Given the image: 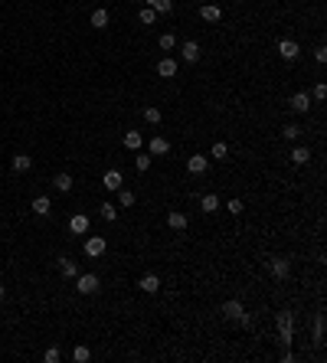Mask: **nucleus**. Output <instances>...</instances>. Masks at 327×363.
Listing matches in <instances>:
<instances>
[{
	"label": "nucleus",
	"instance_id": "obj_1",
	"mask_svg": "<svg viewBox=\"0 0 327 363\" xmlns=\"http://www.w3.org/2000/svg\"><path fill=\"white\" fill-rule=\"evenodd\" d=\"M275 324H278V340H281V347H288V343H291V331H295V314H291V311H278Z\"/></svg>",
	"mask_w": 327,
	"mask_h": 363
},
{
	"label": "nucleus",
	"instance_id": "obj_2",
	"mask_svg": "<svg viewBox=\"0 0 327 363\" xmlns=\"http://www.w3.org/2000/svg\"><path fill=\"white\" fill-rule=\"evenodd\" d=\"M99 288H102V281H99L95 272H85V275L79 272V275H75V291H79V295H95Z\"/></svg>",
	"mask_w": 327,
	"mask_h": 363
},
{
	"label": "nucleus",
	"instance_id": "obj_3",
	"mask_svg": "<svg viewBox=\"0 0 327 363\" xmlns=\"http://www.w3.org/2000/svg\"><path fill=\"white\" fill-rule=\"evenodd\" d=\"M105 249H108V242H105L102 236H88L85 239V255H88V259H102Z\"/></svg>",
	"mask_w": 327,
	"mask_h": 363
},
{
	"label": "nucleus",
	"instance_id": "obj_4",
	"mask_svg": "<svg viewBox=\"0 0 327 363\" xmlns=\"http://www.w3.org/2000/svg\"><path fill=\"white\" fill-rule=\"evenodd\" d=\"M288 105H291V111H295V114H307V111H311V95H307V92H295Z\"/></svg>",
	"mask_w": 327,
	"mask_h": 363
},
{
	"label": "nucleus",
	"instance_id": "obj_5",
	"mask_svg": "<svg viewBox=\"0 0 327 363\" xmlns=\"http://www.w3.org/2000/svg\"><path fill=\"white\" fill-rule=\"evenodd\" d=\"M147 154H151V157H164V154H170V141H167L164 135H154V138H151V144H147Z\"/></svg>",
	"mask_w": 327,
	"mask_h": 363
},
{
	"label": "nucleus",
	"instance_id": "obj_6",
	"mask_svg": "<svg viewBox=\"0 0 327 363\" xmlns=\"http://www.w3.org/2000/svg\"><path fill=\"white\" fill-rule=\"evenodd\" d=\"M298 52H301V46H298L295 40H278V56L285 59V63H291V59H298Z\"/></svg>",
	"mask_w": 327,
	"mask_h": 363
},
{
	"label": "nucleus",
	"instance_id": "obj_7",
	"mask_svg": "<svg viewBox=\"0 0 327 363\" xmlns=\"http://www.w3.org/2000/svg\"><path fill=\"white\" fill-rule=\"evenodd\" d=\"M180 59H183V63H200V43L197 40H187L180 46Z\"/></svg>",
	"mask_w": 327,
	"mask_h": 363
},
{
	"label": "nucleus",
	"instance_id": "obj_8",
	"mask_svg": "<svg viewBox=\"0 0 327 363\" xmlns=\"http://www.w3.org/2000/svg\"><path fill=\"white\" fill-rule=\"evenodd\" d=\"M268 272H272V275H275V278L281 281V278H288V272H291V265H288V259H281V255H275V259H272V262H268Z\"/></svg>",
	"mask_w": 327,
	"mask_h": 363
},
{
	"label": "nucleus",
	"instance_id": "obj_9",
	"mask_svg": "<svg viewBox=\"0 0 327 363\" xmlns=\"http://www.w3.org/2000/svg\"><path fill=\"white\" fill-rule=\"evenodd\" d=\"M138 288H141V291H147V295H157V291H161V278H157L154 272H147V275H141Z\"/></svg>",
	"mask_w": 327,
	"mask_h": 363
},
{
	"label": "nucleus",
	"instance_id": "obj_10",
	"mask_svg": "<svg viewBox=\"0 0 327 363\" xmlns=\"http://www.w3.org/2000/svg\"><path fill=\"white\" fill-rule=\"evenodd\" d=\"M223 314L229 317V321H239V317L245 314V308H242V301H236V298H229L226 304H223Z\"/></svg>",
	"mask_w": 327,
	"mask_h": 363
},
{
	"label": "nucleus",
	"instance_id": "obj_11",
	"mask_svg": "<svg viewBox=\"0 0 327 363\" xmlns=\"http://www.w3.org/2000/svg\"><path fill=\"white\" fill-rule=\"evenodd\" d=\"M187 213H180V209H170V213H167V226L170 229H177V233H183V229H187Z\"/></svg>",
	"mask_w": 327,
	"mask_h": 363
},
{
	"label": "nucleus",
	"instance_id": "obj_12",
	"mask_svg": "<svg viewBox=\"0 0 327 363\" xmlns=\"http://www.w3.org/2000/svg\"><path fill=\"white\" fill-rule=\"evenodd\" d=\"M157 75H161V79H174V75H177V59L164 56L161 63H157Z\"/></svg>",
	"mask_w": 327,
	"mask_h": 363
},
{
	"label": "nucleus",
	"instance_id": "obj_13",
	"mask_svg": "<svg viewBox=\"0 0 327 363\" xmlns=\"http://www.w3.org/2000/svg\"><path fill=\"white\" fill-rule=\"evenodd\" d=\"M102 183H105V190H111V193H118L121 187H125V177H121L118 170H108V174H105V180H102Z\"/></svg>",
	"mask_w": 327,
	"mask_h": 363
},
{
	"label": "nucleus",
	"instance_id": "obj_14",
	"mask_svg": "<svg viewBox=\"0 0 327 363\" xmlns=\"http://www.w3.org/2000/svg\"><path fill=\"white\" fill-rule=\"evenodd\" d=\"M200 16H203L206 23H219V20H223V10H219L216 4H203V7H200Z\"/></svg>",
	"mask_w": 327,
	"mask_h": 363
},
{
	"label": "nucleus",
	"instance_id": "obj_15",
	"mask_svg": "<svg viewBox=\"0 0 327 363\" xmlns=\"http://www.w3.org/2000/svg\"><path fill=\"white\" fill-rule=\"evenodd\" d=\"M206 167H209V157H203V154H193L190 161H187V170L190 174H206Z\"/></svg>",
	"mask_w": 327,
	"mask_h": 363
},
{
	"label": "nucleus",
	"instance_id": "obj_16",
	"mask_svg": "<svg viewBox=\"0 0 327 363\" xmlns=\"http://www.w3.org/2000/svg\"><path fill=\"white\" fill-rule=\"evenodd\" d=\"M69 233H75V236H85V233H88V216L75 213L72 219H69Z\"/></svg>",
	"mask_w": 327,
	"mask_h": 363
},
{
	"label": "nucleus",
	"instance_id": "obj_17",
	"mask_svg": "<svg viewBox=\"0 0 327 363\" xmlns=\"http://www.w3.org/2000/svg\"><path fill=\"white\" fill-rule=\"evenodd\" d=\"M10 167H13L16 174H26V170H30V167H33V157H30V154H13Z\"/></svg>",
	"mask_w": 327,
	"mask_h": 363
},
{
	"label": "nucleus",
	"instance_id": "obj_18",
	"mask_svg": "<svg viewBox=\"0 0 327 363\" xmlns=\"http://www.w3.org/2000/svg\"><path fill=\"white\" fill-rule=\"evenodd\" d=\"M59 272H63V278H75L79 275V265L69 259V255H63V259H59Z\"/></svg>",
	"mask_w": 327,
	"mask_h": 363
},
{
	"label": "nucleus",
	"instance_id": "obj_19",
	"mask_svg": "<svg viewBox=\"0 0 327 363\" xmlns=\"http://www.w3.org/2000/svg\"><path fill=\"white\" fill-rule=\"evenodd\" d=\"M108 23H111V16H108V10H105V7L92 10V26H95V30H105Z\"/></svg>",
	"mask_w": 327,
	"mask_h": 363
},
{
	"label": "nucleus",
	"instance_id": "obj_20",
	"mask_svg": "<svg viewBox=\"0 0 327 363\" xmlns=\"http://www.w3.org/2000/svg\"><path fill=\"white\" fill-rule=\"evenodd\" d=\"M200 206H203V213H216V209H219V197H216V193H203Z\"/></svg>",
	"mask_w": 327,
	"mask_h": 363
},
{
	"label": "nucleus",
	"instance_id": "obj_21",
	"mask_svg": "<svg viewBox=\"0 0 327 363\" xmlns=\"http://www.w3.org/2000/svg\"><path fill=\"white\" fill-rule=\"evenodd\" d=\"M33 213H36V216H49V213H52L49 197H36V200H33Z\"/></svg>",
	"mask_w": 327,
	"mask_h": 363
},
{
	"label": "nucleus",
	"instance_id": "obj_22",
	"mask_svg": "<svg viewBox=\"0 0 327 363\" xmlns=\"http://www.w3.org/2000/svg\"><path fill=\"white\" fill-rule=\"evenodd\" d=\"M52 187H56L59 193H69V190H72V177H69V174H56V177H52Z\"/></svg>",
	"mask_w": 327,
	"mask_h": 363
},
{
	"label": "nucleus",
	"instance_id": "obj_23",
	"mask_svg": "<svg viewBox=\"0 0 327 363\" xmlns=\"http://www.w3.org/2000/svg\"><path fill=\"white\" fill-rule=\"evenodd\" d=\"M154 13H174V0H147Z\"/></svg>",
	"mask_w": 327,
	"mask_h": 363
},
{
	"label": "nucleus",
	"instance_id": "obj_24",
	"mask_svg": "<svg viewBox=\"0 0 327 363\" xmlns=\"http://www.w3.org/2000/svg\"><path fill=\"white\" fill-rule=\"evenodd\" d=\"M141 144H144L141 131H128V135H125V147H128V150H141Z\"/></svg>",
	"mask_w": 327,
	"mask_h": 363
},
{
	"label": "nucleus",
	"instance_id": "obj_25",
	"mask_svg": "<svg viewBox=\"0 0 327 363\" xmlns=\"http://www.w3.org/2000/svg\"><path fill=\"white\" fill-rule=\"evenodd\" d=\"M134 200H138V197H134V190H125V187L118 190V206H121V209L134 206Z\"/></svg>",
	"mask_w": 327,
	"mask_h": 363
},
{
	"label": "nucleus",
	"instance_id": "obj_26",
	"mask_svg": "<svg viewBox=\"0 0 327 363\" xmlns=\"http://www.w3.org/2000/svg\"><path fill=\"white\" fill-rule=\"evenodd\" d=\"M99 213H102V219L114 223V219H118V206H114V203H102V206H99Z\"/></svg>",
	"mask_w": 327,
	"mask_h": 363
},
{
	"label": "nucleus",
	"instance_id": "obj_27",
	"mask_svg": "<svg viewBox=\"0 0 327 363\" xmlns=\"http://www.w3.org/2000/svg\"><path fill=\"white\" fill-rule=\"evenodd\" d=\"M307 161H311V150H307V147H295V150H291V164H307Z\"/></svg>",
	"mask_w": 327,
	"mask_h": 363
},
{
	"label": "nucleus",
	"instance_id": "obj_28",
	"mask_svg": "<svg viewBox=\"0 0 327 363\" xmlns=\"http://www.w3.org/2000/svg\"><path fill=\"white\" fill-rule=\"evenodd\" d=\"M157 43H161V49H164V52L177 49V36H174V33H161V40H157Z\"/></svg>",
	"mask_w": 327,
	"mask_h": 363
},
{
	"label": "nucleus",
	"instance_id": "obj_29",
	"mask_svg": "<svg viewBox=\"0 0 327 363\" xmlns=\"http://www.w3.org/2000/svg\"><path fill=\"white\" fill-rule=\"evenodd\" d=\"M281 138H285V141H298V138H301V128H298V125H285V128H281Z\"/></svg>",
	"mask_w": 327,
	"mask_h": 363
},
{
	"label": "nucleus",
	"instance_id": "obj_30",
	"mask_svg": "<svg viewBox=\"0 0 327 363\" xmlns=\"http://www.w3.org/2000/svg\"><path fill=\"white\" fill-rule=\"evenodd\" d=\"M144 121H147V125H161V108H154V105H151V108H144Z\"/></svg>",
	"mask_w": 327,
	"mask_h": 363
},
{
	"label": "nucleus",
	"instance_id": "obj_31",
	"mask_svg": "<svg viewBox=\"0 0 327 363\" xmlns=\"http://www.w3.org/2000/svg\"><path fill=\"white\" fill-rule=\"evenodd\" d=\"M72 360L75 363H88V360H92V350H88V347H75L72 350Z\"/></svg>",
	"mask_w": 327,
	"mask_h": 363
},
{
	"label": "nucleus",
	"instance_id": "obj_32",
	"mask_svg": "<svg viewBox=\"0 0 327 363\" xmlns=\"http://www.w3.org/2000/svg\"><path fill=\"white\" fill-rule=\"evenodd\" d=\"M209 154H213L216 161H226V154H229V144H223V141H216V144H213V150H209Z\"/></svg>",
	"mask_w": 327,
	"mask_h": 363
},
{
	"label": "nucleus",
	"instance_id": "obj_33",
	"mask_svg": "<svg viewBox=\"0 0 327 363\" xmlns=\"http://www.w3.org/2000/svg\"><path fill=\"white\" fill-rule=\"evenodd\" d=\"M138 20L144 23V26H154V23H157V13L151 10V7H144V10H141V16H138Z\"/></svg>",
	"mask_w": 327,
	"mask_h": 363
},
{
	"label": "nucleus",
	"instance_id": "obj_34",
	"mask_svg": "<svg viewBox=\"0 0 327 363\" xmlns=\"http://www.w3.org/2000/svg\"><path fill=\"white\" fill-rule=\"evenodd\" d=\"M134 167H138L141 174H144L147 167H151V154H138V157H134Z\"/></svg>",
	"mask_w": 327,
	"mask_h": 363
},
{
	"label": "nucleus",
	"instance_id": "obj_35",
	"mask_svg": "<svg viewBox=\"0 0 327 363\" xmlns=\"http://www.w3.org/2000/svg\"><path fill=\"white\" fill-rule=\"evenodd\" d=\"M314 340H317V343L324 340V317H321V314L314 317Z\"/></svg>",
	"mask_w": 327,
	"mask_h": 363
},
{
	"label": "nucleus",
	"instance_id": "obj_36",
	"mask_svg": "<svg viewBox=\"0 0 327 363\" xmlns=\"http://www.w3.org/2000/svg\"><path fill=\"white\" fill-rule=\"evenodd\" d=\"M59 357H63V353H59L56 347H49L46 353H43V360H46V363H59Z\"/></svg>",
	"mask_w": 327,
	"mask_h": 363
},
{
	"label": "nucleus",
	"instance_id": "obj_37",
	"mask_svg": "<svg viewBox=\"0 0 327 363\" xmlns=\"http://www.w3.org/2000/svg\"><path fill=\"white\" fill-rule=\"evenodd\" d=\"M226 209H229L233 216H239V213H242V200H229V206H226Z\"/></svg>",
	"mask_w": 327,
	"mask_h": 363
},
{
	"label": "nucleus",
	"instance_id": "obj_38",
	"mask_svg": "<svg viewBox=\"0 0 327 363\" xmlns=\"http://www.w3.org/2000/svg\"><path fill=\"white\" fill-rule=\"evenodd\" d=\"M314 99H317V102H324V99H327V85H324V82H321V85H314Z\"/></svg>",
	"mask_w": 327,
	"mask_h": 363
},
{
	"label": "nucleus",
	"instance_id": "obj_39",
	"mask_svg": "<svg viewBox=\"0 0 327 363\" xmlns=\"http://www.w3.org/2000/svg\"><path fill=\"white\" fill-rule=\"evenodd\" d=\"M314 59H317V63H327V49L317 46V49H314Z\"/></svg>",
	"mask_w": 327,
	"mask_h": 363
},
{
	"label": "nucleus",
	"instance_id": "obj_40",
	"mask_svg": "<svg viewBox=\"0 0 327 363\" xmlns=\"http://www.w3.org/2000/svg\"><path fill=\"white\" fill-rule=\"evenodd\" d=\"M7 298V288H0V301H4Z\"/></svg>",
	"mask_w": 327,
	"mask_h": 363
}]
</instances>
